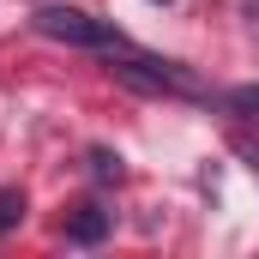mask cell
Segmentation results:
<instances>
[{
	"label": "cell",
	"mask_w": 259,
	"mask_h": 259,
	"mask_svg": "<svg viewBox=\"0 0 259 259\" xmlns=\"http://www.w3.org/2000/svg\"><path fill=\"white\" fill-rule=\"evenodd\" d=\"M109 72H115L127 91H145V97H205V84H199L187 66H175V61L121 55V61H109Z\"/></svg>",
	"instance_id": "cell-1"
},
{
	"label": "cell",
	"mask_w": 259,
	"mask_h": 259,
	"mask_svg": "<svg viewBox=\"0 0 259 259\" xmlns=\"http://www.w3.org/2000/svg\"><path fill=\"white\" fill-rule=\"evenodd\" d=\"M36 30L55 36V42H72V49H115V55L127 49L115 24H103V18H91V12H78V6H42V12H36Z\"/></svg>",
	"instance_id": "cell-2"
},
{
	"label": "cell",
	"mask_w": 259,
	"mask_h": 259,
	"mask_svg": "<svg viewBox=\"0 0 259 259\" xmlns=\"http://www.w3.org/2000/svg\"><path fill=\"white\" fill-rule=\"evenodd\" d=\"M109 229H115V211H103V205H78L66 217V241L72 247H97V241H109Z\"/></svg>",
	"instance_id": "cell-3"
},
{
	"label": "cell",
	"mask_w": 259,
	"mask_h": 259,
	"mask_svg": "<svg viewBox=\"0 0 259 259\" xmlns=\"http://www.w3.org/2000/svg\"><path fill=\"white\" fill-rule=\"evenodd\" d=\"M18 217H24V193L18 187H0V235L18 229Z\"/></svg>",
	"instance_id": "cell-4"
},
{
	"label": "cell",
	"mask_w": 259,
	"mask_h": 259,
	"mask_svg": "<svg viewBox=\"0 0 259 259\" xmlns=\"http://www.w3.org/2000/svg\"><path fill=\"white\" fill-rule=\"evenodd\" d=\"M91 175H97V181H121V157L97 145V151H91Z\"/></svg>",
	"instance_id": "cell-5"
},
{
	"label": "cell",
	"mask_w": 259,
	"mask_h": 259,
	"mask_svg": "<svg viewBox=\"0 0 259 259\" xmlns=\"http://www.w3.org/2000/svg\"><path fill=\"white\" fill-rule=\"evenodd\" d=\"M229 109H241V115H259V84H235V91H229Z\"/></svg>",
	"instance_id": "cell-6"
}]
</instances>
